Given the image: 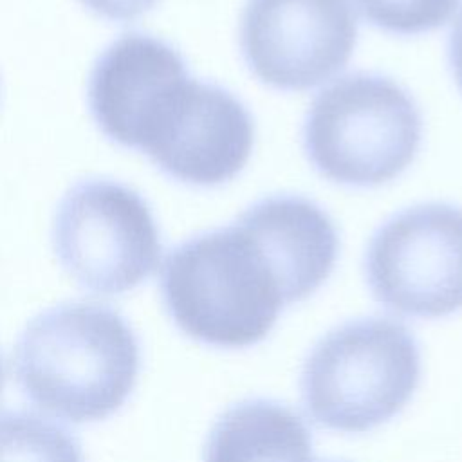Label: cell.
<instances>
[{
    "mask_svg": "<svg viewBox=\"0 0 462 462\" xmlns=\"http://www.w3.org/2000/svg\"><path fill=\"white\" fill-rule=\"evenodd\" d=\"M141 368L134 328L112 307L69 301L32 318L13 370L23 395L69 422H96L130 397Z\"/></svg>",
    "mask_w": 462,
    "mask_h": 462,
    "instance_id": "obj_1",
    "label": "cell"
},
{
    "mask_svg": "<svg viewBox=\"0 0 462 462\" xmlns=\"http://www.w3.org/2000/svg\"><path fill=\"white\" fill-rule=\"evenodd\" d=\"M161 294L179 330L217 348L263 341L292 303L278 263L240 218L173 247L161 271Z\"/></svg>",
    "mask_w": 462,
    "mask_h": 462,
    "instance_id": "obj_2",
    "label": "cell"
},
{
    "mask_svg": "<svg viewBox=\"0 0 462 462\" xmlns=\"http://www.w3.org/2000/svg\"><path fill=\"white\" fill-rule=\"evenodd\" d=\"M420 381V350L401 321L370 316L328 330L301 368V399L323 428L365 433L395 417Z\"/></svg>",
    "mask_w": 462,
    "mask_h": 462,
    "instance_id": "obj_3",
    "label": "cell"
},
{
    "mask_svg": "<svg viewBox=\"0 0 462 462\" xmlns=\"http://www.w3.org/2000/svg\"><path fill=\"white\" fill-rule=\"evenodd\" d=\"M422 117L392 78L356 72L323 88L303 123V148L328 180L374 188L399 177L415 159Z\"/></svg>",
    "mask_w": 462,
    "mask_h": 462,
    "instance_id": "obj_4",
    "label": "cell"
},
{
    "mask_svg": "<svg viewBox=\"0 0 462 462\" xmlns=\"http://www.w3.org/2000/svg\"><path fill=\"white\" fill-rule=\"evenodd\" d=\"M52 242L63 269L83 289L103 296L128 292L148 280L162 251L148 202L110 179H87L65 193Z\"/></svg>",
    "mask_w": 462,
    "mask_h": 462,
    "instance_id": "obj_5",
    "label": "cell"
},
{
    "mask_svg": "<svg viewBox=\"0 0 462 462\" xmlns=\"http://www.w3.org/2000/svg\"><path fill=\"white\" fill-rule=\"evenodd\" d=\"M372 296L410 318L462 310V208L424 202L390 217L365 254Z\"/></svg>",
    "mask_w": 462,
    "mask_h": 462,
    "instance_id": "obj_6",
    "label": "cell"
},
{
    "mask_svg": "<svg viewBox=\"0 0 462 462\" xmlns=\"http://www.w3.org/2000/svg\"><path fill=\"white\" fill-rule=\"evenodd\" d=\"M350 0H247L240 47L251 72L278 90H307L343 70L356 49Z\"/></svg>",
    "mask_w": 462,
    "mask_h": 462,
    "instance_id": "obj_7",
    "label": "cell"
},
{
    "mask_svg": "<svg viewBox=\"0 0 462 462\" xmlns=\"http://www.w3.org/2000/svg\"><path fill=\"white\" fill-rule=\"evenodd\" d=\"M253 143L254 123L245 105L220 85L191 79L179 110L146 155L168 177L211 188L244 170Z\"/></svg>",
    "mask_w": 462,
    "mask_h": 462,
    "instance_id": "obj_8",
    "label": "cell"
},
{
    "mask_svg": "<svg viewBox=\"0 0 462 462\" xmlns=\"http://www.w3.org/2000/svg\"><path fill=\"white\" fill-rule=\"evenodd\" d=\"M180 52L150 34L128 32L96 60L88 79V105L99 130L125 148L137 150L155 101L188 78Z\"/></svg>",
    "mask_w": 462,
    "mask_h": 462,
    "instance_id": "obj_9",
    "label": "cell"
},
{
    "mask_svg": "<svg viewBox=\"0 0 462 462\" xmlns=\"http://www.w3.org/2000/svg\"><path fill=\"white\" fill-rule=\"evenodd\" d=\"M204 462H314L312 437L303 419L271 399H247L213 424Z\"/></svg>",
    "mask_w": 462,
    "mask_h": 462,
    "instance_id": "obj_10",
    "label": "cell"
},
{
    "mask_svg": "<svg viewBox=\"0 0 462 462\" xmlns=\"http://www.w3.org/2000/svg\"><path fill=\"white\" fill-rule=\"evenodd\" d=\"M0 462H85L78 439L61 424L27 410L0 413Z\"/></svg>",
    "mask_w": 462,
    "mask_h": 462,
    "instance_id": "obj_11",
    "label": "cell"
},
{
    "mask_svg": "<svg viewBox=\"0 0 462 462\" xmlns=\"http://www.w3.org/2000/svg\"><path fill=\"white\" fill-rule=\"evenodd\" d=\"M361 14L392 34H420L442 27L460 0H356Z\"/></svg>",
    "mask_w": 462,
    "mask_h": 462,
    "instance_id": "obj_12",
    "label": "cell"
},
{
    "mask_svg": "<svg viewBox=\"0 0 462 462\" xmlns=\"http://www.w3.org/2000/svg\"><path fill=\"white\" fill-rule=\"evenodd\" d=\"M85 7L112 22H132L150 11L157 0H81Z\"/></svg>",
    "mask_w": 462,
    "mask_h": 462,
    "instance_id": "obj_13",
    "label": "cell"
},
{
    "mask_svg": "<svg viewBox=\"0 0 462 462\" xmlns=\"http://www.w3.org/2000/svg\"><path fill=\"white\" fill-rule=\"evenodd\" d=\"M448 60L453 72V78L462 90V13L453 23L449 42H448Z\"/></svg>",
    "mask_w": 462,
    "mask_h": 462,
    "instance_id": "obj_14",
    "label": "cell"
},
{
    "mask_svg": "<svg viewBox=\"0 0 462 462\" xmlns=\"http://www.w3.org/2000/svg\"><path fill=\"white\" fill-rule=\"evenodd\" d=\"M4 388V365H2V357H0V393Z\"/></svg>",
    "mask_w": 462,
    "mask_h": 462,
    "instance_id": "obj_15",
    "label": "cell"
}]
</instances>
